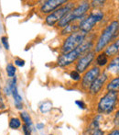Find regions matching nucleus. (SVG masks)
Segmentation results:
<instances>
[{
  "mask_svg": "<svg viewBox=\"0 0 119 135\" xmlns=\"http://www.w3.org/2000/svg\"><path fill=\"white\" fill-rule=\"evenodd\" d=\"M22 132H23V135H32V128L28 127L26 125L22 124Z\"/></svg>",
  "mask_w": 119,
  "mask_h": 135,
  "instance_id": "obj_27",
  "label": "nucleus"
},
{
  "mask_svg": "<svg viewBox=\"0 0 119 135\" xmlns=\"http://www.w3.org/2000/svg\"><path fill=\"white\" fill-rule=\"evenodd\" d=\"M92 48H94V40H92V38H89V40H87V38H86L85 41L80 46L77 47L76 49L67 52V54H61L59 55L57 59V65L61 68L68 67V66L76 62L77 60L82 55L88 52L89 51L94 50Z\"/></svg>",
  "mask_w": 119,
  "mask_h": 135,
  "instance_id": "obj_1",
  "label": "nucleus"
},
{
  "mask_svg": "<svg viewBox=\"0 0 119 135\" xmlns=\"http://www.w3.org/2000/svg\"><path fill=\"white\" fill-rule=\"evenodd\" d=\"M51 108H52V104H51V102H50V101L43 102V103H41L40 106H39V110H40V112L43 114L50 112V110H51Z\"/></svg>",
  "mask_w": 119,
  "mask_h": 135,
  "instance_id": "obj_23",
  "label": "nucleus"
},
{
  "mask_svg": "<svg viewBox=\"0 0 119 135\" xmlns=\"http://www.w3.org/2000/svg\"><path fill=\"white\" fill-rule=\"evenodd\" d=\"M91 135H105V133L102 129H97V130L94 131V132H92Z\"/></svg>",
  "mask_w": 119,
  "mask_h": 135,
  "instance_id": "obj_31",
  "label": "nucleus"
},
{
  "mask_svg": "<svg viewBox=\"0 0 119 135\" xmlns=\"http://www.w3.org/2000/svg\"><path fill=\"white\" fill-rule=\"evenodd\" d=\"M104 18H105V13L103 12L102 9H92L89 14H87L81 20H79V30L86 34H89L97 25V23L104 20Z\"/></svg>",
  "mask_w": 119,
  "mask_h": 135,
  "instance_id": "obj_3",
  "label": "nucleus"
},
{
  "mask_svg": "<svg viewBox=\"0 0 119 135\" xmlns=\"http://www.w3.org/2000/svg\"><path fill=\"white\" fill-rule=\"evenodd\" d=\"M70 77H71V80H73L75 82H79V81H81V79H82L81 74L78 73L77 71H75V70H71V71L70 72Z\"/></svg>",
  "mask_w": 119,
  "mask_h": 135,
  "instance_id": "obj_25",
  "label": "nucleus"
},
{
  "mask_svg": "<svg viewBox=\"0 0 119 135\" xmlns=\"http://www.w3.org/2000/svg\"><path fill=\"white\" fill-rule=\"evenodd\" d=\"M118 101V93L113 92V91H107L103 97L99 99L97 103V110L98 114L102 115H109L111 114Z\"/></svg>",
  "mask_w": 119,
  "mask_h": 135,
  "instance_id": "obj_4",
  "label": "nucleus"
},
{
  "mask_svg": "<svg viewBox=\"0 0 119 135\" xmlns=\"http://www.w3.org/2000/svg\"><path fill=\"white\" fill-rule=\"evenodd\" d=\"M114 124L116 127L119 126V109L116 111V113L115 114V117H114Z\"/></svg>",
  "mask_w": 119,
  "mask_h": 135,
  "instance_id": "obj_30",
  "label": "nucleus"
},
{
  "mask_svg": "<svg viewBox=\"0 0 119 135\" xmlns=\"http://www.w3.org/2000/svg\"><path fill=\"white\" fill-rule=\"evenodd\" d=\"M8 127L11 130H18L22 127V121L20 118L12 117L8 121Z\"/></svg>",
  "mask_w": 119,
  "mask_h": 135,
  "instance_id": "obj_21",
  "label": "nucleus"
},
{
  "mask_svg": "<svg viewBox=\"0 0 119 135\" xmlns=\"http://www.w3.org/2000/svg\"><path fill=\"white\" fill-rule=\"evenodd\" d=\"M104 52L109 57H116V55L118 54L119 52V39L115 41L114 42H112L110 45L106 47V48L104 50Z\"/></svg>",
  "mask_w": 119,
  "mask_h": 135,
  "instance_id": "obj_14",
  "label": "nucleus"
},
{
  "mask_svg": "<svg viewBox=\"0 0 119 135\" xmlns=\"http://www.w3.org/2000/svg\"><path fill=\"white\" fill-rule=\"evenodd\" d=\"M11 96L13 97V100H14V106H15V108L19 111H22L23 110V108H24V104H23V98L22 96L19 94L18 92V86L15 87L12 91V95Z\"/></svg>",
  "mask_w": 119,
  "mask_h": 135,
  "instance_id": "obj_13",
  "label": "nucleus"
},
{
  "mask_svg": "<svg viewBox=\"0 0 119 135\" xmlns=\"http://www.w3.org/2000/svg\"><path fill=\"white\" fill-rule=\"evenodd\" d=\"M101 73V68L97 67L95 65L88 69L85 73H84L82 79H81V87H82V90L87 91L89 89L90 85L92 84V82L99 76Z\"/></svg>",
  "mask_w": 119,
  "mask_h": 135,
  "instance_id": "obj_8",
  "label": "nucleus"
},
{
  "mask_svg": "<svg viewBox=\"0 0 119 135\" xmlns=\"http://www.w3.org/2000/svg\"><path fill=\"white\" fill-rule=\"evenodd\" d=\"M75 104H76L77 107L79 108H81V109H86V108H87V106H86L85 102L82 99L76 100V101H75Z\"/></svg>",
  "mask_w": 119,
  "mask_h": 135,
  "instance_id": "obj_28",
  "label": "nucleus"
},
{
  "mask_svg": "<svg viewBox=\"0 0 119 135\" xmlns=\"http://www.w3.org/2000/svg\"><path fill=\"white\" fill-rule=\"evenodd\" d=\"M119 30V22L118 20H113L108 24L100 34L99 38L97 39V42L94 47V52L99 54L104 52L105 48L109 45V43L114 41L115 38L117 36V32Z\"/></svg>",
  "mask_w": 119,
  "mask_h": 135,
  "instance_id": "obj_2",
  "label": "nucleus"
},
{
  "mask_svg": "<svg viewBox=\"0 0 119 135\" xmlns=\"http://www.w3.org/2000/svg\"><path fill=\"white\" fill-rule=\"evenodd\" d=\"M104 119V116L102 114H96L92 119L90 121V123L88 124V126L86 127V129L84 132V135H91L92 132L97 129H100V124L101 121Z\"/></svg>",
  "mask_w": 119,
  "mask_h": 135,
  "instance_id": "obj_12",
  "label": "nucleus"
},
{
  "mask_svg": "<svg viewBox=\"0 0 119 135\" xmlns=\"http://www.w3.org/2000/svg\"><path fill=\"white\" fill-rule=\"evenodd\" d=\"M79 30L78 28V24L75 23H71L70 25L66 26L63 28H61V31H60V36H68L70 34L73 33L74 31Z\"/></svg>",
  "mask_w": 119,
  "mask_h": 135,
  "instance_id": "obj_19",
  "label": "nucleus"
},
{
  "mask_svg": "<svg viewBox=\"0 0 119 135\" xmlns=\"http://www.w3.org/2000/svg\"><path fill=\"white\" fill-rule=\"evenodd\" d=\"M2 94V86H1V82H0V97H1Z\"/></svg>",
  "mask_w": 119,
  "mask_h": 135,
  "instance_id": "obj_34",
  "label": "nucleus"
},
{
  "mask_svg": "<svg viewBox=\"0 0 119 135\" xmlns=\"http://www.w3.org/2000/svg\"><path fill=\"white\" fill-rule=\"evenodd\" d=\"M95 54L96 52H94V50H92L89 51L88 52H86V54H84V55H82L77 60V62H75V71L80 73L81 75L85 73L88 70V68L92 65V62L94 61Z\"/></svg>",
  "mask_w": 119,
  "mask_h": 135,
  "instance_id": "obj_7",
  "label": "nucleus"
},
{
  "mask_svg": "<svg viewBox=\"0 0 119 135\" xmlns=\"http://www.w3.org/2000/svg\"><path fill=\"white\" fill-rule=\"evenodd\" d=\"M14 65L18 66V67H24L25 66V61L22 60V59L17 58L14 60Z\"/></svg>",
  "mask_w": 119,
  "mask_h": 135,
  "instance_id": "obj_29",
  "label": "nucleus"
},
{
  "mask_svg": "<svg viewBox=\"0 0 119 135\" xmlns=\"http://www.w3.org/2000/svg\"><path fill=\"white\" fill-rule=\"evenodd\" d=\"M106 73L115 74V75H119V56H116L111 60L110 62H108L105 71Z\"/></svg>",
  "mask_w": 119,
  "mask_h": 135,
  "instance_id": "obj_16",
  "label": "nucleus"
},
{
  "mask_svg": "<svg viewBox=\"0 0 119 135\" xmlns=\"http://www.w3.org/2000/svg\"><path fill=\"white\" fill-rule=\"evenodd\" d=\"M67 0H47L43 1L39 8V12L42 15H49L59 7L67 4Z\"/></svg>",
  "mask_w": 119,
  "mask_h": 135,
  "instance_id": "obj_10",
  "label": "nucleus"
},
{
  "mask_svg": "<svg viewBox=\"0 0 119 135\" xmlns=\"http://www.w3.org/2000/svg\"><path fill=\"white\" fill-rule=\"evenodd\" d=\"M0 76H1V71H0Z\"/></svg>",
  "mask_w": 119,
  "mask_h": 135,
  "instance_id": "obj_35",
  "label": "nucleus"
},
{
  "mask_svg": "<svg viewBox=\"0 0 119 135\" xmlns=\"http://www.w3.org/2000/svg\"><path fill=\"white\" fill-rule=\"evenodd\" d=\"M108 78H109V75L106 72H103V73L100 74L99 76L92 82V84L90 85L89 89L87 90L88 94L92 97H94L97 94H99V92L103 89L104 85H105V83L108 80Z\"/></svg>",
  "mask_w": 119,
  "mask_h": 135,
  "instance_id": "obj_11",
  "label": "nucleus"
},
{
  "mask_svg": "<svg viewBox=\"0 0 119 135\" xmlns=\"http://www.w3.org/2000/svg\"><path fill=\"white\" fill-rule=\"evenodd\" d=\"M106 90L107 91H113V92H119V75L116 78L112 79L108 84L106 85Z\"/></svg>",
  "mask_w": 119,
  "mask_h": 135,
  "instance_id": "obj_20",
  "label": "nucleus"
},
{
  "mask_svg": "<svg viewBox=\"0 0 119 135\" xmlns=\"http://www.w3.org/2000/svg\"><path fill=\"white\" fill-rule=\"evenodd\" d=\"M1 43L3 45V47L5 48V50L8 51L9 50V43H8V38L7 36H2L1 37Z\"/></svg>",
  "mask_w": 119,
  "mask_h": 135,
  "instance_id": "obj_26",
  "label": "nucleus"
},
{
  "mask_svg": "<svg viewBox=\"0 0 119 135\" xmlns=\"http://www.w3.org/2000/svg\"><path fill=\"white\" fill-rule=\"evenodd\" d=\"M6 73H7L8 78H13L16 76L17 74V67L14 65L13 62H8L6 65Z\"/></svg>",
  "mask_w": 119,
  "mask_h": 135,
  "instance_id": "obj_22",
  "label": "nucleus"
},
{
  "mask_svg": "<svg viewBox=\"0 0 119 135\" xmlns=\"http://www.w3.org/2000/svg\"><path fill=\"white\" fill-rule=\"evenodd\" d=\"M90 9L91 6L89 1H81L78 4H76L74 8L70 11V14H71L73 21L75 22L76 20H81L82 18H84L88 14Z\"/></svg>",
  "mask_w": 119,
  "mask_h": 135,
  "instance_id": "obj_9",
  "label": "nucleus"
},
{
  "mask_svg": "<svg viewBox=\"0 0 119 135\" xmlns=\"http://www.w3.org/2000/svg\"><path fill=\"white\" fill-rule=\"evenodd\" d=\"M106 135H119V130H117V129H116V130H113L111 132H109L108 134Z\"/></svg>",
  "mask_w": 119,
  "mask_h": 135,
  "instance_id": "obj_33",
  "label": "nucleus"
},
{
  "mask_svg": "<svg viewBox=\"0 0 119 135\" xmlns=\"http://www.w3.org/2000/svg\"><path fill=\"white\" fill-rule=\"evenodd\" d=\"M105 1H100V0H94L90 2V6L92 9H101L105 6Z\"/></svg>",
  "mask_w": 119,
  "mask_h": 135,
  "instance_id": "obj_24",
  "label": "nucleus"
},
{
  "mask_svg": "<svg viewBox=\"0 0 119 135\" xmlns=\"http://www.w3.org/2000/svg\"><path fill=\"white\" fill-rule=\"evenodd\" d=\"M118 18H119V15H118Z\"/></svg>",
  "mask_w": 119,
  "mask_h": 135,
  "instance_id": "obj_36",
  "label": "nucleus"
},
{
  "mask_svg": "<svg viewBox=\"0 0 119 135\" xmlns=\"http://www.w3.org/2000/svg\"><path fill=\"white\" fill-rule=\"evenodd\" d=\"M44 127H45V124H44V123H42V122H38L37 124H36V129H37L38 131L43 130V129H44Z\"/></svg>",
  "mask_w": 119,
  "mask_h": 135,
  "instance_id": "obj_32",
  "label": "nucleus"
},
{
  "mask_svg": "<svg viewBox=\"0 0 119 135\" xmlns=\"http://www.w3.org/2000/svg\"><path fill=\"white\" fill-rule=\"evenodd\" d=\"M87 36L88 34L84 33L81 30H77V31H74L73 33L66 36L65 39L63 40L61 47H60V52L67 54V52L76 49L85 41Z\"/></svg>",
  "mask_w": 119,
  "mask_h": 135,
  "instance_id": "obj_5",
  "label": "nucleus"
},
{
  "mask_svg": "<svg viewBox=\"0 0 119 135\" xmlns=\"http://www.w3.org/2000/svg\"><path fill=\"white\" fill-rule=\"evenodd\" d=\"M108 62H109L108 56H107L104 52H99V54L95 56V58H94V64H95V66H97V67H99V68L107 66Z\"/></svg>",
  "mask_w": 119,
  "mask_h": 135,
  "instance_id": "obj_17",
  "label": "nucleus"
},
{
  "mask_svg": "<svg viewBox=\"0 0 119 135\" xmlns=\"http://www.w3.org/2000/svg\"><path fill=\"white\" fill-rule=\"evenodd\" d=\"M75 6H76V2L68 1L67 4H65L64 6L59 7V8L56 9L55 11H53L50 14L47 15L45 17V24L47 26H49V27H54L63 18L64 15H66L69 11H71V9L74 8Z\"/></svg>",
  "mask_w": 119,
  "mask_h": 135,
  "instance_id": "obj_6",
  "label": "nucleus"
},
{
  "mask_svg": "<svg viewBox=\"0 0 119 135\" xmlns=\"http://www.w3.org/2000/svg\"><path fill=\"white\" fill-rule=\"evenodd\" d=\"M17 82H18L17 76L13 77V78H9L8 80H7V84H6V85L3 88V91H2V92L5 94V96L10 97L11 95H12L13 89L18 86V85H17Z\"/></svg>",
  "mask_w": 119,
  "mask_h": 135,
  "instance_id": "obj_15",
  "label": "nucleus"
},
{
  "mask_svg": "<svg viewBox=\"0 0 119 135\" xmlns=\"http://www.w3.org/2000/svg\"><path fill=\"white\" fill-rule=\"evenodd\" d=\"M19 118H20V119H21L22 122H23L24 125L32 128V126H33V121H32V119H31V117H30L29 112L25 111V110L20 111L19 112Z\"/></svg>",
  "mask_w": 119,
  "mask_h": 135,
  "instance_id": "obj_18",
  "label": "nucleus"
}]
</instances>
